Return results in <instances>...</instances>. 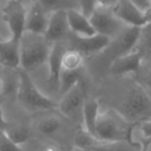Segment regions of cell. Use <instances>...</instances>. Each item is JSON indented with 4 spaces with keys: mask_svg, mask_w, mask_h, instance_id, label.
Returning <instances> with one entry per match:
<instances>
[{
    "mask_svg": "<svg viewBox=\"0 0 151 151\" xmlns=\"http://www.w3.org/2000/svg\"><path fill=\"white\" fill-rule=\"evenodd\" d=\"M150 85H151V78H150Z\"/></svg>",
    "mask_w": 151,
    "mask_h": 151,
    "instance_id": "37",
    "label": "cell"
},
{
    "mask_svg": "<svg viewBox=\"0 0 151 151\" xmlns=\"http://www.w3.org/2000/svg\"><path fill=\"white\" fill-rule=\"evenodd\" d=\"M9 124V121L4 118V115H3V111H2V107H1V104H0V129L4 130L5 127Z\"/></svg>",
    "mask_w": 151,
    "mask_h": 151,
    "instance_id": "31",
    "label": "cell"
},
{
    "mask_svg": "<svg viewBox=\"0 0 151 151\" xmlns=\"http://www.w3.org/2000/svg\"><path fill=\"white\" fill-rule=\"evenodd\" d=\"M83 62H84V55L75 49H69L65 50V52L63 53L61 66L62 69L75 70V69H80Z\"/></svg>",
    "mask_w": 151,
    "mask_h": 151,
    "instance_id": "20",
    "label": "cell"
},
{
    "mask_svg": "<svg viewBox=\"0 0 151 151\" xmlns=\"http://www.w3.org/2000/svg\"><path fill=\"white\" fill-rule=\"evenodd\" d=\"M143 65V59L138 51L134 50L125 55L115 58L110 64V70L113 75L123 76L137 73Z\"/></svg>",
    "mask_w": 151,
    "mask_h": 151,
    "instance_id": "12",
    "label": "cell"
},
{
    "mask_svg": "<svg viewBox=\"0 0 151 151\" xmlns=\"http://www.w3.org/2000/svg\"><path fill=\"white\" fill-rule=\"evenodd\" d=\"M80 5V11L87 17H90L91 14L99 5V0H78Z\"/></svg>",
    "mask_w": 151,
    "mask_h": 151,
    "instance_id": "27",
    "label": "cell"
},
{
    "mask_svg": "<svg viewBox=\"0 0 151 151\" xmlns=\"http://www.w3.org/2000/svg\"><path fill=\"white\" fill-rule=\"evenodd\" d=\"M36 127L40 134L45 136H52L61 128V121L56 116H46L38 120Z\"/></svg>",
    "mask_w": 151,
    "mask_h": 151,
    "instance_id": "24",
    "label": "cell"
},
{
    "mask_svg": "<svg viewBox=\"0 0 151 151\" xmlns=\"http://www.w3.org/2000/svg\"><path fill=\"white\" fill-rule=\"evenodd\" d=\"M85 99H86L85 88L80 82L62 95L60 101L57 104V109L66 118L73 119L76 116L79 115V113L82 115V109Z\"/></svg>",
    "mask_w": 151,
    "mask_h": 151,
    "instance_id": "9",
    "label": "cell"
},
{
    "mask_svg": "<svg viewBox=\"0 0 151 151\" xmlns=\"http://www.w3.org/2000/svg\"><path fill=\"white\" fill-rule=\"evenodd\" d=\"M65 52V49L60 42H54L51 49L50 55L48 59V82L51 86L55 87L58 90V83L60 73L62 70L61 60L62 55Z\"/></svg>",
    "mask_w": 151,
    "mask_h": 151,
    "instance_id": "16",
    "label": "cell"
},
{
    "mask_svg": "<svg viewBox=\"0 0 151 151\" xmlns=\"http://www.w3.org/2000/svg\"><path fill=\"white\" fill-rule=\"evenodd\" d=\"M49 15L50 14L47 13L35 0H33L27 11L25 31L45 35L48 27Z\"/></svg>",
    "mask_w": 151,
    "mask_h": 151,
    "instance_id": "13",
    "label": "cell"
},
{
    "mask_svg": "<svg viewBox=\"0 0 151 151\" xmlns=\"http://www.w3.org/2000/svg\"><path fill=\"white\" fill-rule=\"evenodd\" d=\"M137 150L132 142H117V143H105L99 146L90 149H82L75 147L73 151H139Z\"/></svg>",
    "mask_w": 151,
    "mask_h": 151,
    "instance_id": "23",
    "label": "cell"
},
{
    "mask_svg": "<svg viewBox=\"0 0 151 151\" xmlns=\"http://www.w3.org/2000/svg\"><path fill=\"white\" fill-rule=\"evenodd\" d=\"M134 50L141 54L143 62H151V21L141 28Z\"/></svg>",
    "mask_w": 151,
    "mask_h": 151,
    "instance_id": "18",
    "label": "cell"
},
{
    "mask_svg": "<svg viewBox=\"0 0 151 151\" xmlns=\"http://www.w3.org/2000/svg\"><path fill=\"white\" fill-rule=\"evenodd\" d=\"M70 42L73 49L79 51L83 55H90L95 53H103L110 45L111 38L99 33L84 37L71 34Z\"/></svg>",
    "mask_w": 151,
    "mask_h": 151,
    "instance_id": "11",
    "label": "cell"
},
{
    "mask_svg": "<svg viewBox=\"0 0 151 151\" xmlns=\"http://www.w3.org/2000/svg\"><path fill=\"white\" fill-rule=\"evenodd\" d=\"M117 1L118 0H99V4L108 7H113Z\"/></svg>",
    "mask_w": 151,
    "mask_h": 151,
    "instance_id": "32",
    "label": "cell"
},
{
    "mask_svg": "<svg viewBox=\"0 0 151 151\" xmlns=\"http://www.w3.org/2000/svg\"><path fill=\"white\" fill-rule=\"evenodd\" d=\"M119 112L132 123L151 118V97L143 86L134 84L128 90Z\"/></svg>",
    "mask_w": 151,
    "mask_h": 151,
    "instance_id": "4",
    "label": "cell"
},
{
    "mask_svg": "<svg viewBox=\"0 0 151 151\" xmlns=\"http://www.w3.org/2000/svg\"><path fill=\"white\" fill-rule=\"evenodd\" d=\"M18 75L17 97L24 107L31 111H46L57 108V104L37 88L28 71L19 68Z\"/></svg>",
    "mask_w": 151,
    "mask_h": 151,
    "instance_id": "3",
    "label": "cell"
},
{
    "mask_svg": "<svg viewBox=\"0 0 151 151\" xmlns=\"http://www.w3.org/2000/svg\"><path fill=\"white\" fill-rule=\"evenodd\" d=\"M145 149H146V145L143 144L142 146L140 147V150H139V151H145Z\"/></svg>",
    "mask_w": 151,
    "mask_h": 151,
    "instance_id": "35",
    "label": "cell"
},
{
    "mask_svg": "<svg viewBox=\"0 0 151 151\" xmlns=\"http://www.w3.org/2000/svg\"><path fill=\"white\" fill-rule=\"evenodd\" d=\"M44 151H62L59 147L55 146V145H49L48 147H46L45 148Z\"/></svg>",
    "mask_w": 151,
    "mask_h": 151,
    "instance_id": "33",
    "label": "cell"
},
{
    "mask_svg": "<svg viewBox=\"0 0 151 151\" xmlns=\"http://www.w3.org/2000/svg\"><path fill=\"white\" fill-rule=\"evenodd\" d=\"M28 9L22 0H9L3 9V20L11 30L12 37L19 40L25 32Z\"/></svg>",
    "mask_w": 151,
    "mask_h": 151,
    "instance_id": "7",
    "label": "cell"
},
{
    "mask_svg": "<svg viewBox=\"0 0 151 151\" xmlns=\"http://www.w3.org/2000/svg\"><path fill=\"white\" fill-rule=\"evenodd\" d=\"M52 46L45 35L25 31L20 38V68L29 73L47 64Z\"/></svg>",
    "mask_w": 151,
    "mask_h": 151,
    "instance_id": "2",
    "label": "cell"
},
{
    "mask_svg": "<svg viewBox=\"0 0 151 151\" xmlns=\"http://www.w3.org/2000/svg\"><path fill=\"white\" fill-rule=\"evenodd\" d=\"M0 62L9 68H20V40L12 37L0 40Z\"/></svg>",
    "mask_w": 151,
    "mask_h": 151,
    "instance_id": "15",
    "label": "cell"
},
{
    "mask_svg": "<svg viewBox=\"0 0 151 151\" xmlns=\"http://www.w3.org/2000/svg\"><path fill=\"white\" fill-rule=\"evenodd\" d=\"M142 11H148L151 9V0H130Z\"/></svg>",
    "mask_w": 151,
    "mask_h": 151,
    "instance_id": "30",
    "label": "cell"
},
{
    "mask_svg": "<svg viewBox=\"0 0 151 151\" xmlns=\"http://www.w3.org/2000/svg\"><path fill=\"white\" fill-rule=\"evenodd\" d=\"M67 9H57L49 15L48 27L45 32V37L52 44L58 42L70 32L67 19Z\"/></svg>",
    "mask_w": 151,
    "mask_h": 151,
    "instance_id": "10",
    "label": "cell"
},
{
    "mask_svg": "<svg viewBox=\"0 0 151 151\" xmlns=\"http://www.w3.org/2000/svg\"><path fill=\"white\" fill-rule=\"evenodd\" d=\"M81 69H75V70H66L62 69L59 77L58 83V91L61 95L65 94L67 91L76 86L81 82Z\"/></svg>",
    "mask_w": 151,
    "mask_h": 151,
    "instance_id": "19",
    "label": "cell"
},
{
    "mask_svg": "<svg viewBox=\"0 0 151 151\" xmlns=\"http://www.w3.org/2000/svg\"><path fill=\"white\" fill-rule=\"evenodd\" d=\"M0 151H23L21 146L15 144L4 132L0 129Z\"/></svg>",
    "mask_w": 151,
    "mask_h": 151,
    "instance_id": "25",
    "label": "cell"
},
{
    "mask_svg": "<svg viewBox=\"0 0 151 151\" xmlns=\"http://www.w3.org/2000/svg\"><path fill=\"white\" fill-rule=\"evenodd\" d=\"M35 1L48 14L52 13V12H54V11H57V9H64V7H63L64 0H35Z\"/></svg>",
    "mask_w": 151,
    "mask_h": 151,
    "instance_id": "26",
    "label": "cell"
},
{
    "mask_svg": "<svg viewBox=\"0 0 151 151\" xmlns=\"http://www.w3.org/2000/svg\"><path fill=\"white\" fill-rule=\"evenodd\" d=\"M140 31L141 28L139 27L125 26V28L117 36L112 38L110 45L104 51L103 54L106 55L108 58L110 57L112 62L117 57L134 51L138 42Z\"/></svg>",
    "mask_w": 151,
    "mask_h": 151,
    "instance_id": "6",
    "label": "cell"
},
{
    "mask_svg": "<svg viewBox=\"0 0 151 151\" xmlns=\"http://www.w3.org/2000/svg\"><path fill=\"white\" fill-rule=\"evenodd\" d=\"M67 19H68L69 30L73 35L84 37V36H91L96 34L90 19L85 16L80 9H68Z\"/></svg>",
    "mask_w": 151,
    "mask_h": 151,
    "instance_id": "14",
    "label": "cell"
},
{
    "mask_svg": "<svg viewBox=\"0 0 151 151\" xmlns=\"http://www.w3.org/2000/svg\"><path fill=\"white\" fill-rule=\"evenodd\" d=\"M1 66H2V65H1V62H0V67H1Z\"/></svg>",
    "mask_w": 151,
    "mask_h": 151,
    "instance_id": "36",
    "label": "cell"
},
{
    "mask_svg": "<svg viewBox=\"0 0 151 151\" xmlns=\"http://www.w3.org/2000/svg\"><path fill=\"white\" fill-rule=\"evenodd\" d=\"M95 32L109 38H114L125 28V24L115 15L113 7L99 4L89 17Z\"/></svg>",
    "mask_w": 151,
    "mask_h": 151,
    "instance_id": "5",
    "label": "cell"
},
{
    "mask_svg": "<svg viewBox=\"0 0 151 151\" xmlns=\"http://www.w3.org/2000/svg\"><path fill=\"white\" fill-rule=\"evenodd\" d=\"M139 130H140L141 136H142L147 142L150 141V139H151V118L141 121L140 124H139Z\"/></svg>",
    "mask_w": 151,
    "mask_h": 151,
    "instance_id": "28",
    "label": "cell"
},
{
    "mask_svg": "<svg viewBox=\"0 0 151 151\" xmlns=\"http://www.w3.org/2000/svg\"><path fill=\"white\" fill-rule=\"evenodd\" d=\"M113 11L126 26L142 28L151 21V9L142 11L130 0H118Z\"/></svg>",
    "mask_w": 151,
    "mask_h": 151,
    "instance_id": "8",
    "label": "cell"
},
{
    "mask_svg": "<svg viewBox=\"0 0 151 151\" xmlns=\"http://www.w3.org/2000/svg\"><path fill=\"white\" fill-rule=\"evenodd\" d=\"M95 137L104 143L132 142L130 122L119 110L101 109L95 126Z\"/></svg>",
    "mask_w": 151,
    "mask_h": 151,
    "instance_id": "1",
    "label": "cell"
},
{
    "mask_svg": "<svg viewBox=\"0 0 151 151\" xmlns=\"http://www.w3.org/2000/svg\"><path fill=\"white\" fill-rule=\"evenodd\" d=\"M145 145H146V149H145V151H151V141L146 142L145 143Z\"/></svg>",
    "mask_w": 151,
    "mask_h": 151,
    "instance_id": "34",
    "label": "cell"
},
{
    "mask_svg": "<svg viewBox=\"0 0 151 151\" xmlns=\"http://www.w3.org/2000/svg\"><path fill=\"white\" fill-rule=\"evenodd\" d=\"M3 132L15 144L19 146L25 144L30 136L29 130L26 126L21 125V124H12L9 122Z\"/></svg>",
    "mask_w": 151,
    "mask_h": 151,
    "instance_id": "22",
    "label": "cell"
},
{
    "mask_svg": "<svg viewBox=\"0 0 151 151\" xmlns=\"http://www.w3.org/2000/svg\"><path fill=\"white\" fill-rule=\"evenodd\" d=\"M101 144H105V143L87 132L83 126L79 128L75 134V147H78V148L90 149Z\"/></svg>",
    "mask_w": 151,
    "mask_h": 151,
    "instance_id": "21",
    "label": "cell"
},
{
    "mask_svg": "<svg viewBox=\"0 0 151 151\" xmlns=\"http://www.w3.org/2000/svg\"><path fill=\"white\" fill-rule=\"evenodd\" d=\"M11 91V81L6 76L0 75V96L9 94Z\"/></svg>",
    "mask_w": 151,
    "mask_h": 151,
    "instance_id": "29",
    "label": "cell"
},
{
    "mask_svg": "<svg viewBox=\"0 0 151 151\" xmlns=\"http://www.w3.org/2000/svg\"><path fill=\"white\" fill-rule=\"evenodd\" d=\"M101 105L95 99H86L82 109V120L83 127L95 136V126H96L97 118L101 112Z\"/></svg>",
    "mask_w": 151,
    "mask_h": 151,
    "instance_id": "17",
    "label": "cell"
}]
</instances>
